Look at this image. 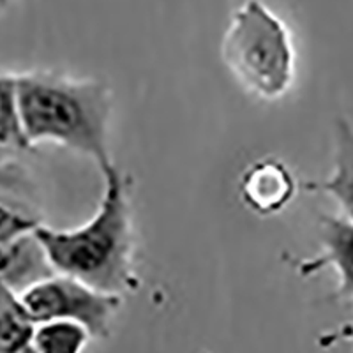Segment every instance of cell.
<instances>
[{
    "label": "cell",
    "instance_id": "cell-7",
    "mask_svg": "<svg viewBox=\"0 0 353 353\" xmlns=\"http://www.w3.org/2000/svg\"><path fill=\"white\" fill-rule=\"evenodd\" d=\"M320 254L302 261L299 272L302 276H311L325 267H332L337 274L334 299L353 301V221L323 214L320 217Z\"/></svg>",
    "mask_w": 353,
    "mask_h": 353
},
{
    "label": "cell",
    "instance_id": "cell-13",
    "mask_svg": "<svg viewBox=\"0 0 353 353\" xmlns=\"http://www.w3.org/2000/svg\"><path fill=\"white\" fill-rule=\"evenodd\" d=\"M11 0H0V8H8Z\"/></svg>",
    "mask_w": 353,
    "mask_h": 353
},
{
    "label": "cell",
    "instance_id": "cell-1",
    "mask_svg": "<svg viewBox=\"0 0 353 353\" xmlns=\"http://www.w3.org/2000/svg\"><path fill=\"white\" fill-rule=\"evenodd\" d=\"M99 172L103 194L96 214L87 223L71 230L41 225L34 235L55 274L122 297L140 285L134 270L131 181L113 161Z\"/></svg>",
    "mask_w": 353,
    "mask_h": 353
},
{
    "label": "cell",
    "instance_id": "cell-9",
    "mask_svg": "<svg viewBox=\"0 0 353 353\" xmlns=\"http://www.w3.org/2000/svg\"><path fill=\"white\" fill-rule=\"evenodd\" d=\"M305 189L330 196L339 216L353 221V125L346 119H337L334 128V165L329 179L307 182Z\"/></svg>",
    "mask_w": 353,
    "mask_h": 353
},
{
    "label": "cell",
    "instance_id": "cell-10",
    "mask_svg": "<svg viewBox=\"0 0 353 353\" xmlns=\"http://www.w3.org/2000/svg\"><path fill=\"white\" fill-rule=\"evenodd\" d=\"M34 330L20 297L0 283V353H20L32 346Z\"/></svg>",
    "mask_w": 353,
    "mask_h": 353
},
{
    "label": "cell",
    "instance_id": "cell-4",
    "mask_svg": "<svg viewBox=\"0 0 353 353\" xmlns=\"http://www.w3.org/2000/svg\"><path fill=\"white\" fill-rule=\"evenodd\" d=\"M18 297L34 325L69 321L83 327L96 339L110 336L113 318L122 305L119 295L103 293L62 274H53Z\"/></svg>",
    "mask_w": 353,
    "mask_h": 353
},
{
    "label": "cell",
    "instance_id": "cell-11",
    "mask_svg": "<svg viewBox=\"0 0 353 353\" xmlns=\"http://www.w3.org/2000/svg\"><path fill=\"white\" fill-rule=\"evenodd\" d=\"M30 150L23 132L17 99V74L0 72V161L18 159Z\"/></svg>",
    "mask_w": 353,
    "mask_h": 353
},
{
    "label": "cell",
    "instance_id": "cell-6",
    "mask_svg": "<svg viewBox=\"0 0 353 353\" xmlns=\"http://www.w3.org/2000/svg\"><path fill=\"white\" fill-rule=\"evenodd\" d=\"M239 193L248 209L260 216L281 212L297 193V182L279 159H258L242 172Z\"/></svg>",
    "mask_w": 353,
    "mask_h": 353
},
{
    "label": "cell",
    "instance_id": "cell-14",
    "mask_svg": "<svg viewBox=\"0 0 353 353\" xmlns=\"http://www.w3.org/2000/svg\"><path fill=\"white\" fill-rule=\"evenodd\" d=\"M20 353H36V352H34V348H32V346H28L27 350H23V352H20Z\"/></svg>",
    "mask_w": 353,
    "mask_h": 353
},
{
    "label": "cell",
    "instance_id": "cell-3",
    "mask_svg": "<svg viewBox=\"0 0 353 353\" xmlns=\"http://www.w3.org/2000/svg\"><path fill=\"white\" fill-rule=\"evenodd\" d=\"M221 55L233 78L258 99L276 101L292 87V34L261 0H245L235 9L223 36Z\"/></svg>",
    "mask_w": 353,
    "mask_h": 353
},
{
    "label": "cell",
    "instance_id": "cell-8",
    "mask_svg": "<svg viewBox=\"0 0 353 353\" xmlns=\"http://www.w3.org/2000/svg\"><path fill=\"white\" fill-rule=\"evenodd\" d=\"M55 274L34 233L0 244V283L17 295Z\"/></svg>",
    "mask_w": 353,
    "mask_h": 353
},
{
    "label": "cell",
    "instance_id": "cell-2",
    "mask_svg": "<svg viewBox=\"0 0 353 353\" xmlns=\"http://www.w3.org/2000/svg\"><path fill=\"white\" fill-rule=\"evenodd\" d=\"M17 99L21 132L28 147L52 141L105 168L108 149L112 92L92 78L57 71L18 72Z\"/></svg>",
    "mask_w": 353,
    "mask_h": 353
},
{
    "label": "cell",
    "instance_id": "cell-5",
    "mask_svg": "<svg viewBox=\"0 0 353 353\" xmlns=\"http://www.w3.org/2000/svg\"><path fill=\"white\" fill-rule=\"evenodd\" d=\"M43 225V200L36 179L18 159L0 161V244Z\"/></svg>",
    "mask_w": 353,
    "mask_h": 353
},
{
    "label": "cell",
    "instance_id": "cell-12",
    "mask_svg": "<svg viewBox=\"0 0 353 353\" xmlns=\"http://www.w3.org/2000/svg\"><path fill=\"white\" fill-rule=\"evenodd\" d=\"M88 339L87 330L69 321H48L36 325L32 348L36 353H81Z\"/></svg>",
    "mask_w": 353,
    "mask_h": 353
}]
</instances>
